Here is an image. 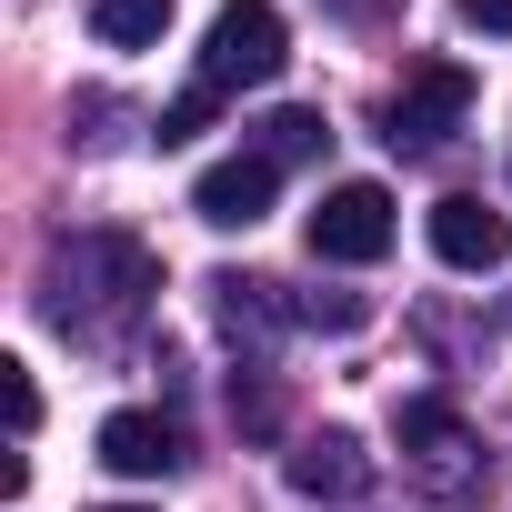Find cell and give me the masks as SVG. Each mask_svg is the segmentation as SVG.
Wrapping results in <instances>:
<instances>
[{
	"label": "cell",
	"instance_id": "6da1fadb",
	"mask_svg": "<svg viewBox=\"0 0 512 512\" xmlns=\"http://www.w3.org/2000/svg\"><path fill=\"white\" fill-rule=\"evenodd\" d=\"M161 292V262L131 241V231H81L51 251V312L81 332V322H131L141 302Z\"/></svg>",
	"mask_w": 512,
	"mask_h": 512
},
{
	"label": "cell",
	"instance_id": "7a4b0ae2",
	"mask_svg": "<svg viewBox=\"0 0 512 512\" xmlns=\"http://www.w3.org/2000/svg\"><path fill=\"white\" fill-rule=\"evenodd\" d=\"M282 61H292V31H282V11L272 0H221L211 11V41H201V81L231 101V91H262V81H282Z\"/></svg>",
	"mask_w": 512,
	"mask_h": 512
},
{
	"label": "cell",
	"instance_id": "3957f363",
	"mask_svg": "<svg viewBox=\"0 0 512 512\" xmlns=\"http://www.w3.org/2000/svg\"><path fill=\"white\" fill-rule=\"evenodd\" d=\"M472 121V71L462 61H402L392 101H382V141L392 151H442Z\"/></svg>",
	"mask_w": 512,
	"mask_h": 512
},
{
	"label": "cell",
	"instance_id": "277c9868",
	"mask_svg": "<svg viewBox=\"0 0 512 512\" xmlns=\"http://www.w3.org/2000/svg\"><path fill=\"white\" fill-rule=\"evenodd\" d=\"M392 231H402V211H392V191H382V181H332V191L312 201V221H302L312 262H342V272L382 262V251H392Z\"/></svg>",
	"mask_w": 512,
	"mask_h": 512
},
{
	"label": "cell",
	"instance_id": "5b68a950",
	"mask_svg": "<svg viewBox=\"0 0 512 512\" xmlns=\"http://www.w3.org/2000/svg\"><path fill=\"white\" fill-rule=\"evenodd\" d=\"M422 231H432V262H442V272H502V262H512V221H502L482 191H442Z\"/></svg>",
	"mask_w": 512,
	"mask_h": 512
},
{
	"label": "cell",
	"instance_id": "8992f818",
	"mask_svg": "<svg viewBox=\"0 0 512 512\" xmlns=\"http://www.w3.org/2000/svg\"><path fill=\"white\" fill-rule=\"evenodd\" d=\"M91 452L121 472V482H171L191 452H181V422L171 412H101V432H91Z\"/></svg>",
	"mask_w": 512,
	"mask_h": 512
},
{
	"label": "cell",
	"instance_id": "52a82bcc",
	"mask_svg": "<svg viewBox=\"0 0 512 512\" xmlns=\"http://www.w3.org/2000/svg\"><path fill=\"white\" fill-rule=\"evenodd\" d=\"M272 181H282V171H272L262 151H231V161H211V171L191 181V211H201L211 231H251V221L272 211Z\"/></svg>",
	"mask_w": 512,
	"mask_h": 512
},
{
	"label": "cell",
	"instance_id": "ba28073f",
	"mask_svg": "<svg viewBox=\"0 0 512 512\" xmlns=\"http://www.w3.org/2000/svg\"><path fill=\"white\" fill-rule=\"evenodd\" d=\"M292 492H312V502H352V492H372V452H362V432H302L292 442Z\"/></svg>",
	"mask_w": 512,
	"mask_h": 512
},
{
	"label": "cell",
	"instance_id": "9c48e42d",
	"mask_svg": "<svg viewBox=\"0 0 512 512\" xmlns=\"http://www.w3.org/2000/svg\"><path fill=\"white\" fill-rule=\"evenodd\" d=\"M392 432H402V452L432 462V472H462V452H472V422H462L452 402H432V392H412V402L392 412Z\"/></svg>",
	"mask_w": 512,
	"mask_h": 512
},
{
	"label": "cell",
	"instance_id": "30bf717a",
	"mask_svg": "<svg viewBox=\"0 0 512 512\" xmlns=\"http://www.w3.org/2000/svg\"><path fill=\"white\" fill-rule=\"evenodd\" d=\"M251 151H262L272 171H292V161H322V151H332V121H322V111H272L262 131H251Z\"/></svg>",
	"mask_w": 512,
	"mask_h": 512
},
{
	"label": "cell",
	"instance_id": "8fae6325",
	"mask_svg": "<svg viewBox=\"0 0 512 512\" xmlns=\"http://www.w3.org/2000/svg\"><path fill=\"white\" fill-rule=\"evenodd\" d=\"M91 31H101L111 51H151V41L171 31V0H91Z\"/></svg>",
	"mask_w": 512,
	"mask_h": 512
},
{
	"label": "cell",
	"instance_id": "7c38bea8",
	"mask_svg": "<svg viewBox=\"0 0 512 512\" xmlns=\"http://www.w3.org/2000/svg\"><path fill=\"white\" fill-rule=\"evenodd\" d=\"M211 111H221V91H211V81H191L181 101H161V151H171V141H201V131H211Z\"/></svg>",
	"mask_w": 512,
	"mask_h": 512
},
{
	"label": "cell",
	"instance_id": "4fadbf2b",
	"mask_svg": "<svg viewBox=\"0 0 512 512\" xmlns=\"http://www.w3.org/2000/svg\"><path fill=\"white\" fill-rule=\"evenodd\" d=\"M0 412H11V432H21V442L41 432V382H31V362H0Z\"/></svg>",
	"mask_w": 512,
	"mask_h": 512
},
{
	"label": "cell",
	"instance_id": "5bb4252c",
	"mask_svg": "<svg viewBox=\"0 0 512 512\" xmlns=\"http://www.w3.org/2000/svg\"><path fill=\"white\" fill-rule=\"evenodd\" d=\"M462 21L492 31V41H512V0H462Z\"/></svg>",
	"mask_w": 512,
	"mask_h": 512
},
{
	"label": "cell",
	"instance_id": "9a60e30c",
	"mask_svg": "<svg viewBox=\"0 0 512 512\" xmlns=\"http://www.w3.org/2000/svg\"><path fill=\"white\" fill-rule=\"evenodd\" d=\"M101 512H151V502H101Z\"/></svg>",
	"mask_w": 512,
	"mask_h": 512
}]
</instances>
